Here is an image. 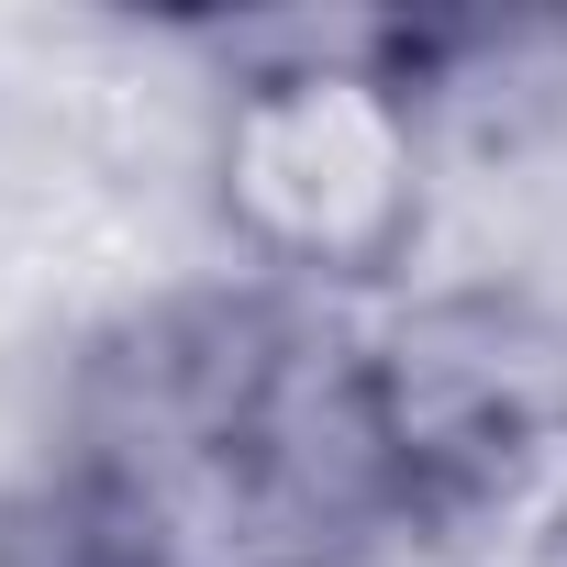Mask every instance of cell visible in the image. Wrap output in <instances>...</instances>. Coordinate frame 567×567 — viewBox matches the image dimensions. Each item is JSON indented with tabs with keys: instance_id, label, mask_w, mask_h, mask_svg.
Listing matches in <instances>:
<instances>
[{
	"instance_id": "obj_1",
	"label": "cell",
	"mask_w": 567,
	"mask_h": 567,
	"mask_svg": "<svg viewBox=\"0 0 567 567\" xmlns=\"http://www.w3.org/2000/svg\"><path fill=\"white\" fill-rule=\"evenodd\" d=\"M212 212L278 301L390 290L434 212V101L368 45H290L234 68L212 112Z\"/></svg>"
}]
</instances>
